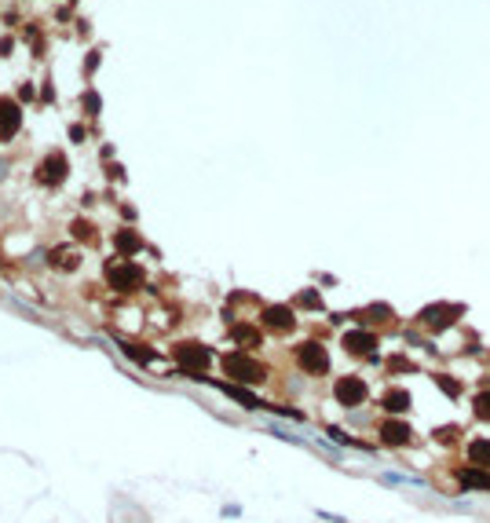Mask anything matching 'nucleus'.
<instances>
[{
	"instance_id": "nucleus-1",
	"label": "nucleus",
	"mask_w": 490,
	"mask_h": 523,
	"mask_svg": "<svg viewBox=\"0 0 490 523\" xmlns=\"http://www.w3.org/2000/svg\"><path fill=\"white\" fill-rule=\"evenodd\" d=\"M223 373L242 384H260L263 381V366H257L253 359H245L242 351H231V355H223Z\"/></svg>"
},
{
	"instance_id": "nucleus-2",
	"label": "nucleus",
	"mask_w": 490,
	"mask_h": 523,
	"mask_svg": "<svg viewBox=\"0 0 490 523\" xmlns=\"http://www.w3.org/2000/svg\"><path fill=\"white\" fill-rule=\"evenodd\" d=\"M333 396H337L340 407H359V403L370 396V388H366V381H362V377H340L337 388H333Z\"/></svg>"
},
{
	"instance_id": "nucleus-3",
	"label": "nucleus",
	"mask_w": 490,
	"mask_h": 523,
	"mask_svg": "<svg viewBox=\"0 0 490 523\" xmlns=\"http://www.w3.org/2000/svg\"><path fill=\"white\" fill-rule=\"evenodd\" d=\"M296 362L307 370V373H326L329 370V355H326V348L322 344H300V351H296Z\"/></svg>"
},
{
	"instance_id": "nucleus-4",
	"label": "nucleus",
	"mask_w": 490,
	"mask_h": 523,
	"mask_svg": "<svg viewBox=\"0 0 490 523\" xmlns=\"http://www.w3.org/2000/svg\"><path fill=\"white\" fill-rule=\"evenodd\" d=\"M457 315H461V307H457V304H432V307H424V311H421V322L428 329H446Z\"/></svg>"
},
{
	"instance_id": "nucleus-5",
	"label": "nucleus",
	"mask_w": 490,
	"mask_h": 523,
	"mask_svg": "<svg viewBox=\"0 0 490 523\" xmlns=\"http://www.w3.org/2000/svg\"><path fill=\"white\" fill-rule=\"evenodd\" d=\"M106 279H110V285H114V290H121V293H125V290H132V285L143 279V271L136 268V264L121 260V264H114V268L106 271Z\"/></svg>"
},
{
	"instance_id": "nucleus-6",
	"label": "nucleus",
	"mask_w": 490,
	"mask_h": 523,
	"mask_svg": "<svg viewBox=\"0 0 490 523\" xmlns=\"http://www.w3.org/2000/svg\"><path fill=\"white\" fill-rule=\"evenodd\" d=\"M263 326L274 329V333H289V329L296 326V318H293L289 307L274 304V307H263Z\"/></svg>"
},
{
	"instance_id": "nucleus-7",
	"label": "nucleus",
	"mask_w": 490,
	"mask_h": 523,
	"mask_svg": "<svg viewBox=\"0 0 490 523\" xmlns=\"http://www.w3.org/2000/svg\"><path fill=\"white\" fill-rule=\"evenodd\" d=\"M176 355H179V362H183V366H187L190 373H201V370L209 366V359H212L201 344H179V348H176Z\"/></svg>"
},
{
	"instance_id": "nucleus-8",
	"label": "nucleus",
	"mask_w": 490,
	"mask_h": 523,
	"mask_svg": "<svg viewBox=\"0 0 490 523\" xmlns=\"http://www.w3.org/2000/svg\"><path fill=\"white\" fill-rule=\"evenodd\" d=\"M344 348L351 351V355H374L377 337L370 333V329H351V333L344 337Z\"/></svg>"
},
{
	"instance_id": "nucleus-9",
	"label": "nucleus",
	"mask_w": 490,
	"mask_h": 523,
	"mask_svg": "<svg viewBox=\"0 0 490 523\" xmlns=\"http://www.w3.org/2000/svg\"><path fill=\"white\" fill-rule=\"evenodd\" d=\"M18 121H23V114H18V106L12 99H0V140H12Z\"/></svg>"
},
{
	"instance_id": "nucleus-10",
	"label": "nucleus",
	"mask_w": 490,
	"mask_h": 523,
	"mask_svg": "<svg viewBox=\"0 0 490 523\" xmlns=\"http://www.w3.org/2000/svg\"><path fill=\"white\" fill-rule=\"evenodd\" d=\"M381 435H385V443L388 446H402V443H410V424H402V421H385L381 424Z\"/></svg>"
},
{
	"instance_id": "nucleus-11",
	"label": "nucleus",
	"mask_w": 490,
	"mask_h": 523,
	"mask_svg": "<svg viewBox=\"0 0 490 523\" xmlns=\"http://www.w3.org/2000/svg\"><path fill=\"white\" fill-rule=\"evenodd\" d=\"M385 410L388 413H407L410 410V392H402V388L388 392V396H385Z\"/></svg>"
},
{
	"instance_id": "nucleus-12",
	"label": "nucleus",
	"mask_w": 490,
	"mask_h": 523,
	"mask_svg": "<svg viewBox=\"0 0 490 523\" xmlns=\"http://www.w3.org/2000/svg\"><path fill=\"white\" fill-rule=\"evenodd\" d=\"M457 483H461V487H483V490H487V487H490V476L483 472V468L472 465V468H465V472L457 476Z\"/></svg>"
},
{
	"instance_id": "nucleus-13",
	"label": "nucleus",
	"mask_w": 490,
	"mask_h": 523,
	"mask_svg": "<svg viewBox=\"0 0 490 523\" xmlns=\"http://www.w3.org/2000/svg\"><path fill=\"white\" fill-rule=\"evenodd\" d=\"M468 461H472L476 468H487L490 465V443L487 439H476L472 446H468Z\"/></svg>"
},
{
	"instance_id": "nucleus-14",
	"label": "nucleus",
	"mask_w": 490,
	"mask_h": 523,
	"mask_svg": "<svg viewBox=\"0 0 490 523\" xmlns=\"http://www.w3.org/2000/svg\"><path fill=\"white\" fill-rule=\"evenodd\" d=\"M223 392H227L231 399L245 403V407H249V410H260V407H263V403H260L257 396H249V392H245V388H234V384H223Z\"/></svg>"
},
{
	"instance_id": "nucleus-15",
	"label": "nucleus",
	"mask_w": 490,
	"mask_h": 523,
	"mask_svg": "<svg viewBox=\"0 0 490 523\" xmlns=\"http://www.w3.org/2000/svg\"><path fill=\"white\" fill-rule=\"evenodd\" d=\"M40 173H44L48 183H55V179L62 176V154H51L48 162H44V168H40Z\"/></svg>"
},
{
	"instance_id": "nucleus-16",
	"label": "nucleus",
	"mask_w": 490,
	"mask_h": 523,
	"mask_svg": "<svg viewBox=\"0 0 490 523\" xmlns=\"http://www.w3.org/2000/svg\"><path fill=\"white\" fill-rule=\"evenodd\" d=\"M51 264H55V268H77V253L73 249H55L51 253Z\"/></svg>"
},
{
	"instance_id": "nucleus-17",
	"label": "nucleus",
	"mask_w": 490,
	"mask_h": 523,
	"mask_svg": "<svg viewBox=\"0 0 490 523\" xmlns=\"http://www.w3.org/2000/svg\"><path fill=\"white\" fill-rule=\"evenodd\" d=\"M234 340L238 344H260V333L253 326H234Z\"/></svg>"
},
{
	"instance_id": "nucleus-18",
	"label": "nucleus",
	"mask_w": 490,
	"mask_h": 523,
	"mask_svg": "<svg viewBox=\"0 0 490 523\" xmlns=\"http://www.w3.org/2000/svg\"><path fill=\"white\" fill-rule=\"evenodd\" d=\"M435 384H439V388L446 392V396H450V399H457V396H461V384H454L450 377H446V373H439V377H435Z\"/></svg>"
},
{
	"instance_id": "nucleus-19",
	"label": "nucleus",
	"mask_w": 490,
	"mask_h": 523,
	"mask_svg": "<svg viewBox=\"0 0 490 523\" xmlns=\"http://www.w3.org/2000/svg\"><path fill=\"white\" fill-rule=\"evenodd\" d=\"M117 249H121V253H136V249H140V238H136V234H121V238H117Z\"/></svg>"
},
{
	"instance_id": "nucleus-20",
	"label": "nucleus",
	"mask_w": 490,
	"mask_h": 523,
	"mask_svg": "<svg viewBox=\"0 0 490 523\" xmlns=\"http://www.w3.org/2000/svg\"><path fill=\"white\" fill-rule=\"evenodd\" d=\"M476 413L483 421H490V392H483V396H476Z\"/></svg>"
},
{
	"instance_id": "nucleus-21",
	"label": "nucleus",
	"mask_w": 490,
	"mask_h": 523,
	"mask_svg": "<svg viewBox=\"0 0 490 523\" xmlns=\"http://www.w3.org/2000/svg\"><path fill=\"white\" fill-rule=\"evenodd\" d=\"M300 304H304V307H318L322 301H318V293H300Z\"/></svg>"
}]
</instances>
